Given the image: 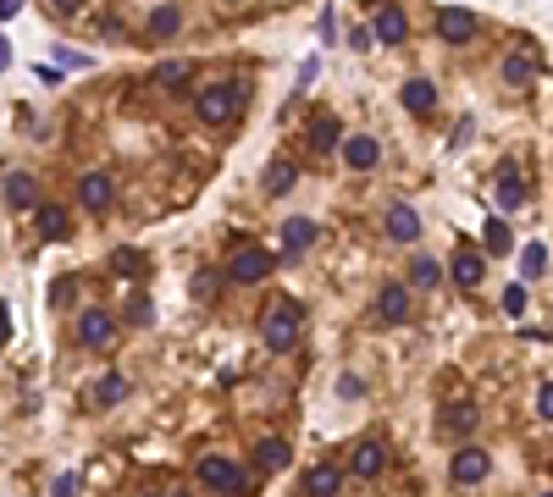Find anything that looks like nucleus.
I'll return each mask as SVG.
<instances>
[{
    "label": "nucleus",
    "instance_id": "nucleus-32",
    "mask_svg": "<svg viewBox=\"0 0 553 497\" xmlns=\"http://www.w3.org/2000/svg\"><path fill=\"white\" fill-rule=\"evenodd\" d=\"M410 277H415V287H432V282H437V260H427V254H420V260L410 265Z\"/></svg>",
    "mask_w": 553,
    "mask_h": 497
},
{
    "label": "nucleus",
    "instance_id": "nucleus-4",
    "mask_svg": "<svg viewBox=\"0 0 553 497\" xmlns=\"http://www.w3.org/2000/svg\"><path fill=\"white\" fill-rule=\"evenodd\" d=\"M487 470H493V464H487L481 448H460V453H454V464H448V481H454V486H481Z\"/></svg>",
    "mask_w": 553,
    "mask_h": 497
},
{
    "label": "nucleus",
    "instance_id": "nucleus-5",
    "mask_svg": "<svg viewBox=\"0 0 553 497\" xmlns=\"http://www.w3.org/2000/svg\"><path fill=\"white\" fill-rule=\"evenodd\" d=\"M266 271H272V254L266 249H238L233 260H227V277H233V282H266Z\"/></svg>",
    "mask_w": 553,
    "mask_h": 497
},
{
    "label": "nucleus",
    "instance_id": "nucleus-27",
    "mask_svg": "<svg viewBox=\"0 0 553 497\" xmlns=\"http://www.w3.org/2000/svg\"><path fill=\"white\" fill-rule=\"evenodd\" d=\"M481 244H487V249H493V254H509V244H514V238H509V227H504V221L493 216V221H487V227H481Z\"/></svg>",
    "mask_w": 553,
    "mask_h": 497
},
{
    "label": "nucleus",
    "instance_id": "nucleus-6",
    "mask_svg": "<svg viewBox=\"0 0 553 497\" xmlns=\"http://www.w3.org/2000/svg\"><path fill=\"white\" fill-rule=\"evenodd\" d=\"M437 33H443L448 45L476 39V12H465V6H443V12H437Z\"/></svg>",
    "mask_w": 553,
    "mask_h": 497
},
{
    "label": "nucleus",
    "instance_id": "nucleus-17",
    "mask_svg": "<svg viewBox=\"0 0 553 497\" xmlns=\"http://www.w3.org/2000/svg\"><path fill=\"white\" fill-rule=\"evenodd\" d=\"M294 183H299V166L288 160V155H277V160L266 166V193H288Z\"/></svg>",
    "mask_w": 553,
    "mask_h": 497
},
{
    "label": "nucleus",
    "instance_id": "nucleus-38",
    "mask_svg": "<svg viewBox=\"0 0 553 497\" xmlns=\"http://www.w3.org/2000/svg\"><path fill=\"white\" fill-rule=\"evenodd\" d=\"M56 497H78V476H61V481H56Z\"/></svg>",
    "mask_w": 553,
    "mask_h": 497
},
{
    "label": "nucleus",
    "instance_id": "nucleus-15",
    "mask_svg": "<svg viewBox=\"0 0 553 497\" xmlns=\"http://www.w3.org/2000/svg\"><path fill=\"white\" fill-rule=\"evenodd\" d=\"M387 238L415 244V238H420V216H415L410 205H393V210H387Z\"/></svg>",
    "mask_w": 553,
    "mask_h": 497
},
{
    "label": "nucleus",
    "instance_id": "nucleus-30",
    "mask_svg": "<svg viewBox=\"0 0 553 497\" xmlns=\"http://www.w3.org/2000/svg\"><path fill=\"white\" fill-rule=\"evenodd\" d=\"M504 83H514V89L531 83V56H509V61H504Z\"/></svg>",
    "mask_w": 553,
    "mask_h": 497
},
{
    "label": "nucleus",
    "instance_id": "nucleus-22",
    "mask_svg": "<svg viewBox=\"0 0 553 497\" xmlns=\"http://www.w3.org/2000/svg\"><path fill=\"white\" fill-rule=\"evenodd\" d=\"M454 282H460V287H481V254H471V249L454 254Z\"/></svg>",
    "mask_w": 553,
    "mask_h": 497
},
{
    "label": "nucleus",
    "instance_id": "nucleus-33",
    "mask_svg": "<svg viewBox=\"0 0 553 497\" xmlns=\"http://www.w3.org/2000/svg\"><path fill=\"white\" fill-rule=\"evenodd\" d=\"M504 310H509V315H526V287H520V282L504 293Z\"/></svg>",
    "mask_w": 553,
    "mask_h": 497
},
{
    "label": "nucleus",
    "instance_id": "nucleus-12",
    "mask_svg": "<svg viewBox=\"0 0 553 497\" xmlns=\"http://www.w3.org/2000/svg\"><path fill=\"white\" fill-rule=\"evenodd\" d=\"M78 199H83V210H106L111 205V172H89L78 183Z\"/></svg>",
    "mask_w": 553,
    "mask_h": 497
},
{
    "label": "nucleus",
    "instance_id": "nucleus-25",
    "mask_svg": "<svg viewBox=\"0 0 553 497\" xmlns=\"http://www.w3.org/2000/svg\"><path fill=\"white\" fill-rule=\"evenodd\" d=\"M548 271V249L542 244H531V249H520V277H526V282H537Z\"/></svg>",
    "mask_w": 553,
    "mask_h": 497
},
{
    "label": "nucleus",
    "instance_id": "nucleus-19",
    "mask_svg": "<svg viewBox=\"0 0 553 497\" xmlns=\"http://www.w3.org/2000/svg\"><path fill=\"white\" fill-rule=\"evenodd\" d=\"M404 106H410L415 116H427V111L437 106V89H432L427 78H410V83H404Z\"/></svg>",
    "mask_w": 553,
    "mask_h": 497
},
{
    "label": "nucleus",
    "instance_id": "nucleus-20",
    "mask_svg": "<svg viewBox=\"0 0 553 497\" xmlns=\"http://www.w3.org/2000/svg\"><path fill=\"white\" fill-rule=\"evenodd\" d=\"M305 486H310V497H338V486H343V470H333V464H315Z\"/></svg>",
    "mask_w": 553,
    "mask_h": 497
},
{
    "label": "nucleus",
    "instance_id": "nucleus-36",
    "mask_svg": "<svg viewBox=\"0 0 553 497\" xmlns=\"http://www.w3.org/2000/svg\"><path fill=\"white\" fill-rule=\"evenodd\" d=\"M67 298H73V277H61V282L50 287V304H67Z\"/></svg>",
    "mask_w": 553,
    "mask_h": 497
},
{
    "label": "nucleus",
    "instance_id": "nucleus-24",
    "mask_svg": "<svg viewBox=\"0 0 553 497\" xmlns=\"http://www.w3.org/2000/svg\"><path fill=\"white\" fill-rule=\"evenodd\" d=\"M188 73H194L188 61H160V66H155V83H160V89H183Z\"/></svg>",
    "mask_w": 553,
    "mask_h": 497
},
{
    "label": "nucleus",
    "instance_id": "nucleus-39",
    "mask_svg": "<svg viewBox=\"0 0 553 497\" xmlns=\"http://www.w3.org/2000/svg\"><path fill=\"white\" fill-rule=\"evenodd\" d=\"M12 343V315H6V304H0V348Z\"/></svg>",
    "mask_w": 553,
    "mask_h": 497
},
{
    "label": "nucleus",
    "instance_id": "nucleus-28",
    "mask_svg": "<svg viewBox=\"0 0 553 497\" xmlns=\"http://www.w3.org/2000/svg\"><path fill=\"white\" fill-rule=\"evenodd\" d=\"M310 144H315V150H333V144H338V122H333V116H315Z\"/></svg>",
    "mask_w": 553,
    "mask_h": 497
},
{
    "label": "nucleus",
    "instance_id": "nucleus-9",
    "mask_svg": "<svg viewBox=\"0 0 553 497\" xmlns=\"http://www.w3.org/2000/svg\"><path fill=\"white\" fill-rule=\"evenodd\" d=\"M349 470L360 476V481L382 476V470H387V448H382L376 437H366V442H354V458H349Z\"/></svg>",
    "mask_w": 553,
    "mask_h": 497
},
{
    "label": "nucleus",
    "instance_id": "nucleus-41",
    "mask_svg": "<svg viewBox=\"0 0 553 497\" xmlns=\"http://www.w3.org/2000/svg\"><path fill=\"white\" fill-rule=\"evenodd\" d=\"M56 12H61V17H73V12H78V0H56Z\"/></svg>",
    "mask_w": 553,
    "mask_h": 497
},
{
    "label": "nucleus",
    "instance_id": "nucleus-10",
    "mask_svg": "<svg viewBox=\"0 0 553 497\" xmlns=\"http://www.w3.org/2000/svg\"><path fill=\"white\" fill-rule=\"evenodd\" d=\"M404 315H410V287L387 282V287H382V298H376V321L393 326V321H404Z\"/></svg>",
    "mask_w": 553,
    "mask_h": 497
},
{
    "label": "nucleus",
    "instance_id": "nucleus-7",
    "mask_svg": "<svg viewBox=\"0 0 553 497\" xmlns=\"http://www.w3.org/2000/svg\"><path fill=\"white\" fill-rule=\"evenodd\" d=\"M310 244H315V221L310 216H288L282 221V260H299Z\"/></svg>",
    "mask_w": 553,
    "mask_h": 497
},
{
    "label": "nucleus",
    "instance_id": "nucleus-11",
    "mask_svg": "<svg viewBox=\"0 0 553 497\" xmlns=\"http://www.w3.org/2000/svg\"><path fill=\"white\" fill-rule=\"evenodd\" d=\"M343 160L354 166V172H371V166L382 160V150H376V139H366V133H354V139H343Z\"/></svg>",
    "mask_w": 553,
    "mask_h": 497
},
{
    "label": "nucleus",
    "instance_id": "nucleus-16",
    "mask_svg": "<svg viewBox=\"0 0 553 497\" xmlns=\"http://www.w3.org/2000/svg\"><path fill=\"white\" fill-rule=\"evenodd\" d=\"M288 458H294V453H288L282 437H260V448H255V464H260V470H288Z\"/></svg>",
    "mask_w": 553,
    "mask_h": 497
},
{
    "label": "nucleus",
    "instance_id": "nucleus-35",
    "mask_svg": "<svg viewBox=\"0 0 553 497\" xmlns=\"http://www.w3.org/2000/svg\"><path fill=\"white\" fill-rule=\"evenodd\" d=\"M537 415H542V420H553V381L537 392Z\"/></svg>",
    "mask_w": 553,
    "mask_h": 497
},
{
    "label": "nucleus",
    "instance_id": "nucleus-44",
    "mask_svg": "<svg viewBox=\"0 0 553 497\" xmlns=\"http://www.w3.org/2000/svg\"><path fill=\"white\" fill-rule=\"evenodd\" d=\"M548 497H553V492H548Z\"/></svg>",
    "mask_w": 553,
    "mask_h": 497
},
{
    "label": "nucleus",
    "instance_id": "nucleus-13",
    "mask_svg": "<svg viewBox=\"0 0 553 497\" xmlns=\"http://www.w3.org/2000/svg\"><path fill=\"white\" fill-rule=\"evenodd\" d=\"M404 33H410V22H404V12H399V6H382V12H376L371 39H382V45H399Z\"/></svg>",
    "mask_w": 553,
    "mask_h": 497
},
{
    "label": "nucleus",
    "instance_id": "nucleus-3",
    "mask_svg": "<svg viewBox=\"0 0 553 497\" xmlns=\"http://www.w3.org/2000/svg\"><path fill=\"white\" fill-rule=\"evenodd\" d=\"M244 99H249V83H211L200 94V122L205 127H227L238 111H244Z\"/></svg>",
    "mask_w": 553,
    "mask_h": 497
},
{
    "label": "nucleus",
    "instance_id": "nucleus-8",
    "mask_svg": "<svg viewBox=\"0 0 553 497\" xmlns=\"http://www.w3.org/2000/svg\"><path fill=\"white\" fill-rule=\"evenodd\" d=\"M117 338V321L106 315V310H83L78 315V343H89V348H106Z\"/></svg>",
    "mask_w": 553,
    "mask_h": 497
},
{
    "label": "nucleus",
    "instance_id": "nucleus-34",
    "mask_svg": "<svg viewBox=\"0 0 553 497\" xmlns=\"http://www.w3.org/2000/svg\"><path fill=\"white\" fill-rule=\"evenodd\" d=\"M127 315H134L139 326H150V321H155V310H150V298H134V304H127Z\"/></svg>",
    "mask_w": 553,
    "mask_h": 497
},
{
    "label": "nucleus",
    "instance_id": "nucleus-37",
    "mask_svg": "<svg viewBox=\"0 0 553 497\" xmlns=\"http://www.w3.org/2000/svg\"><path fill=\"white\" fill-rule=\"evenodd\" d=\"M338 392H343V398H360V392H366V381H360V376H343V381H338Z\"/></svg>",
    "mask_w": 553,
    "mask_h": 497
},
{
    "label": "nucleus",
    "instance_id": "nucleus-43",
    "mask_svg": "<svg viewBox=\"0 0 553 497\" xmlns=\"http://www.w3.org/2000/svg\"><path fill=\"white\" fill-rule=\"evenodd\" d=\"M177 497H183V492H177Z\"/></svg>",
    "mask_w": 553,
    "mask_h": 497
},
{
    "label": "nucleus",
    "instance_id": "nucleus-42",
    "mask_svg": "<svg viewBox=\"0 0 553 497\" xmlns=\"http://www.w3.org/2000/svg\"><path fill=\"white\" fill-rule=\"evenodd\" d=\"M6 66H12V45H6V39H0V73H6Z\"/></svg>",
    "mask_w": 553,
    "mask_h": 497
},
{
    "label": "nucleus",
    "instance_id": "nucleus-14",
    "mask_svg": "<svg viewBox=\"0 0 553 497\" xmlns=\"http://www.w3.org/2000/svg\"><path fill=\"white\" fill-rule=\"evenodd\" d=\"M448 437H465V431H476V404H465V398H454V404L443 409V420H437Z\"/></svg>",
    "mask_w": 553,
    "mask_h": 497
},
{
    "label": "nucleus",
    "instance_id": "nucleus-31",
    "mask_svg": "<svg viewBox=\"0 0 553 497\" xmlns=\"http://www.w3.org/2000/svg\"><path fill=\"white\" fill-rule=\"evenodd\" d=\"M39 232H45L50 244H56V238H67V210H56V205H50V210L39 216Z\"/></svg>",
    "mask_w": 553,
    "mask_h": 497
},
{
    "label": "nucleus",
    "instance_id": "nucleus-21",
    "mask_svg": "<svg viewBox=\"0 0 553 497\" xmlns=\"http://www.w3.org/2000/svg\"><path fill=\"white\" fill-rule=\"evenodd\" d=\"M6 205H12V210L34 205V177H28V172H12V177H6Z\"/></svg>",
    "mask_w": 553,
    "mask_h": 497
},
{
    "label": "nucleus",
    "instance_id": "nucleus-26",
    "mask_svg": "<svg viewBox=\"0 0 553 497\" xmlns=\"http://www.w3.org/2000/svg\"><path fill=\"white\" fill-rule=\"evenodd\" d=\"M94 398H100L106 409H117L122 398H127V376H100V387H94Z\"/></svg>",
    "mask_w": 553,
    "mask_h": 497
},
{
    "label": "nucleus",
    "instance_id": "nucleus-29",
    "mask_svg": "<svg viewBox=\"0 0 553 497\" xmlns=\"http://www.w3.org/2000/svg\"><path fill=\"white\" fill-rule=\"evenodd\" d=\"M111 271H117V277H139V271H144V254L117 249V254H111Z\"/></svg>",
    "mask_w": 553,
    "mask_h": 497
},
{
    "label": "nucleus",
    "instance_id": "nucleus-18",
    "mask_svg": "<svg viewBox=\"0 0 553 497\" xmlns=\"http://www.w3.org/2000/svg\"><path fill=\"white\" fill-rule=\"evenodd\" d=\"M520 199H526V183H520V166H498V205L514 210Z\"/></svg>",
    "mask_w": 553,
    "mask_h": 497
},
{
    "label": "nucleus",
    "instance_id": "nucleus-1",
    "mask_svg": "<svg viewBox=\"0 0 553 497\" xmlns=\"http://www.w3.org/2000/svg\"><path fill=\"white\" fill-rule=\"evenodd\" d=\"M194 476H200L211 492H221V497H249V492H255V476L238 470V464L221 458V453H205L200 464H194Z\"/></svg>",
    "mask_w": 553,
    "mask_h": 497
},
{
    "label": "nucleus",
    "instance_id": "nucleus-40",
    "mask_svg": "<svg viewBox=\"0 0 553 497\" xmlns=\"http://www.w3.org/2000/svg\"><path fill=\"white\" fill-rule=\"evenodd\" d=\"M22 12V0H0V22H6V17H17Z\"/></svg>",
    "mask_w": 553,
    "mask_h": 497
},
{
    "label": "nucleus",
    "instance_id": "nucleus-23",
    "mask_svg": "<svg viewBox=\"0 0 553 497\" xmlns=\"http://www.w3.org/2000/svg\"><path fill=\"white\" fill-rule=\"evenodd\" d=\"M177 28H183V12H177V6H155V12H150V33H155V39H172Z\"/></svg>",
    "mask_w": 553,
    "mask_h": 497
},
{
    "label": "nucleus",
    "instance_id": "nucleus-2",
    "mask_svg": "<svg viewBox=\"0 0 553 497\" xmlns=\"http://www.w3.org/2000/svg\"><path fill=\"white\" fill-rule=\"evenodd\" d=\"M299 331H305V310L294 304V298H282V304L266 310V321H260V338H266L272 354H288L299 343Z\"/></svg>",
    "mask_w": 553,
    "mask_h": 497
}]
</instances>
